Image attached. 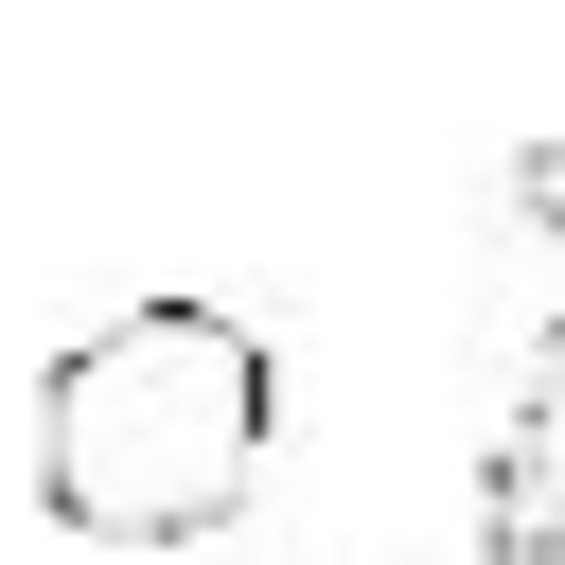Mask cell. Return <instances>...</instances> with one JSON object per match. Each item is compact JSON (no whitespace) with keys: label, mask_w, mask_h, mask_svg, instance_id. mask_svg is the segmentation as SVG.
<instances>
[{"label":"cell","mask_w":565,"mask_h":565,"mask_svg":"<svg viewBox=\"0 0 565 565\" xmlns=\"http://www.w3.org/2000/svg\"><path fill=\"white\" fill-rule=\"evenodd\" d=\"M282 353L230 300H124L35 371V494L88 547H194L265 494Z\"/></svg>","instance_id":"cell-1"},{"label":"cell","mask_w":565,"mask_h":565,"mask_svg":"<svg viewBox=\"0 0 565 565\" xmlns=\"http://www.w3.org/2000/svg\"><path fill=\"white\" fill-rule=\"evenodd\" d=\"M477 547H494V565H565V318L530 335L512 424H494V459H477Z\"/></svg>","instance_id":"cell-2"},{"label":"cell","mask_w":565,"mask_h":565,"mask_svg":"<svg viewBox=\"0 0 565 565\" xmlns=\"http://www.w3.org/2000/svg\"><path fill=\"white\" fill-rule=\"evenodd\" d=\"M512 212H530V230H565V141H512Z\"/></svg>","instance_id":"cell-3"}]
</instances>
